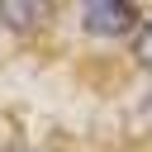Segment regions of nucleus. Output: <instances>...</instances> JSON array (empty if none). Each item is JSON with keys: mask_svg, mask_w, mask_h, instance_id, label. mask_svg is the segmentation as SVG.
Instances as JSON below:
<instances>
[{"mask_svg": "<svg viewBox=\"0 0 152 152\" xmlns=\"http://www.w3.org/2000/svg\"><path fill=\"white\" fill-rule=\"evenodd\" d=\"M133 28V10L124 0H90L86 5V33L90 38H119Z\"/></svg>", "mask_w": 152, "mask_h": 152, "instance_id": "1", "label": "nucleus"}, {"mask_svg": "<svg viewBox=\"0 0 152 152\" xmlns=\"http://www.w3.org/2000/svg\"><path fill=\"white\" fill-rule=\"evenodd\" d=\"M0 19H5L14 33H28V28L43 19V5H38V0H0Z\"/></svg>", "mask_w": 152, "mask_h": 152, "instance_id": "2", "label": "nucleus"}, {"mask_svg": "<svg viewBox=\"0 0 152 152\" xmlns=\"http://www.w3.org/2000/svg\"><path fill=\"white\" fill-rule=\"evenodd\" d=\"M133 52H138V62H142V66H152V19L138 28V38H133Z\"/></svg>", "mask_w": 152, "mask_h": 152, "instance_id": "3", "label": "nucleus"}, {"mask_svg": "<svg viewBox=\"0 0 152 152\" xmlns=\"http://www.w3.org/2000/svg\"><path fill=\"white\" fill-rule=\"evenodd\" d=\"M142 119H147V124H152V100H147V104H142Z\"/></svg>", "mask_w": 152, "mask_h": 152, "instance_id": "4", "label": "nucleus"}]
</instances>
